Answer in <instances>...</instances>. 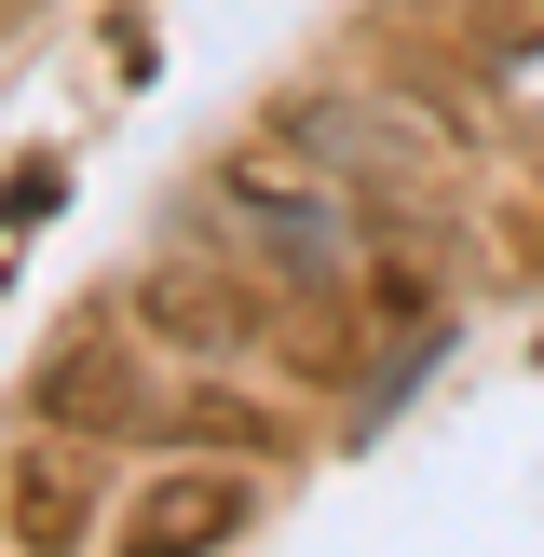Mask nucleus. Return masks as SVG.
<instances>
[{
  "instance_id": "obj_1",
  "label": "nucleus",
  "mask_w": 544,
  "mask_h": 557,
  "mask_svg": "<svg viewBox=\"0 0 544 557\" xmlns=\"http://www.w3.org/2000/svg\"><path fill=\"white\" fill-rule=\"evenodd\" d=\"M205 205L232 218V245L272 272V299H299V313H341V286H354V232H368V218H341L313 177H286V163H232Z\"/></svg>"
},
{
  "instance_id": "obj_2",
  "label": "nucleus",
  "mask_w": 544,
  "mask_h": 557,
  "mask_svg": "<svg viewBox=\"0 0 544 557\" xmlns=\"http://www.w3.org/2000/svg\"><path fill=\"white\" fill-rule=\"evenodd\" d=\"M27 408H41V435H69V449L150 435V326H69V341L41 354V381H27Z\"/></svg>"
},
{
  "instance_id": "obj_3",
  "label": "nucleus",
  "mask_w": 544,
  "mask_h": 557,
  "mask_svg": "<svg viewBox=\"0 0 544 557\" xmlns=\"http://www.w3.org/2000/svg\"><path fill=\"white\" fill-rule=\"evenodd\" d=\"M136 326H150L177 368H232V354H259V341H272V286H232L205 245H177V259L136 272Z\"/></svg>"
},
{
  "instance_id": "obj_4",
  "label": "nucleus",
  "mask_w": 544,
  "mask_h": 557,
  "mask_svg": "<svg viewBox=\"0 0 544 557\" xmlns=\"http://www.w3.org/2000/svg\"><path fill=\"white\" fill-rule=\"evenodd\" d=\"M245 517H259V476L245 462H163L109 531L150 544V557H205V544H245Z\"/></svg>"
},
{
  "instance_id": "obj_5",
  "label": "nucleus",
  "mask_w": 544,
  "mask_h": 557,
  "mask_svg": "<svg viewBox=\"0 0 544 557\" xmlns=\"http://www.w3.org/2000/svg\"><path fill=\"white\" fill-rule=\"evenodd\" d=\"M0 517H14V544H54V531H82V476H69V462H14Z\"/></svg>"
},
{
  "instance_id": "obj_6",
  "label": "nucleus",
  "mask_w": 544,
  "mask_h": 557,
  "mask_svg": "<svg viewBox=\"0 0 544 557\" xmlns=\"http://www.w3.org/2000/svg\"><path fill=\"white\" fill-rule=\"evenodd\" d=\"M177 449H218V462H259V449H272V422H259V408H232V395H190V408H177Z\"/></svg>"
},
{
  "instance_id": "obj_7",
  "label": "nucleus",
  "mask_w": 544,
  "mask_h": 557,
  "mask_svg": "<svg viewBox=\"0 0 544 557\" xmlns=\"http://www.w3.org/2000/svg\"><path fill=\"white\" fill-rule=\"evenodd\" d=\"M462 27H477V54H490V69H517V54H544V0H477Z\"/></svg>"
}]
</instances>
